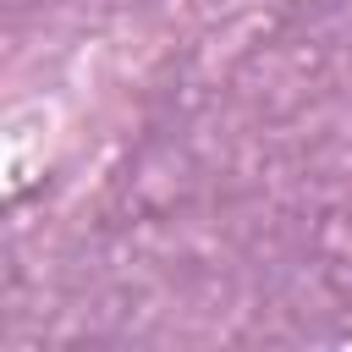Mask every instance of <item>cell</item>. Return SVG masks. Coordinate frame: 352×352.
<instances>
[]
</instances>
